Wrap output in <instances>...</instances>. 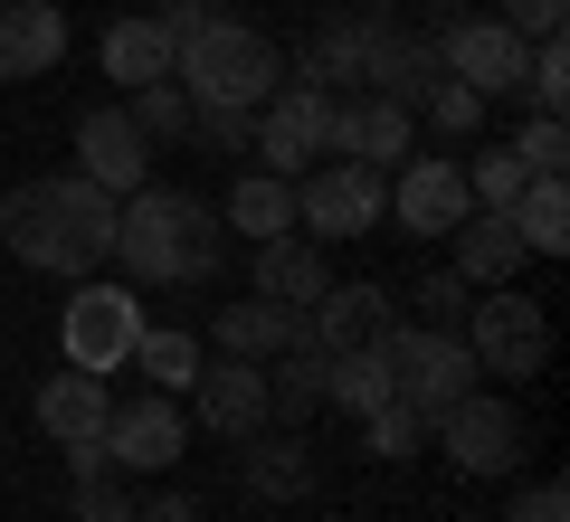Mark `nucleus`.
I'll list each match as a JSON object with an SVG mask.
<instances>
[{
    "label": "nucleus",
    "instance_id": "obj_1",
    "mask_svg": "<svg viewBox=\"0 0 570 522\" xmlns=\"http://www.w3.org/2000/svg\"><path fill=\"white\" fill-rule=\"evenodd\" d=\"M0 247L39 276H96L115 257V190H96L86 171H48V181H20L0 200Z\"/></svg>",
    "mask_w": 570,
    "mask_h": 522
},
{
    "label": "nucleus",
    "instance_id": "obj_2",
    "mask_svg": "<svg viewBox=\"0 0 570 522\" xmlns=\"http://www.w3.org/2000/svg\"><path fill=\"white\" fill-rule=\"evenodd\" d=\"M115 257L134 266V285H209L219 257H228V238H219L200 190L142 181L134 200H115Z\"/></svg>",
    "mask_w": 570,
    "mask_h": 522
},
{
    "label": "nucleus",
    "instance_id": "obj_3",
    "mask_svg": "<svg viewBox=\"0 0 570 522\" xmlns=\"http://www.w3.org/2000/svg\"><path fill=\"white\" fill-rule=\"evenodd\" d=\"M171 86H181L190 105L257 115V105L285 86V58H276V39H266V29H247V20H209V29H190V39H181Z\"/></svg>",
    "mask_w": 570,
    "mask_h": 522
},
{
    "label": "nucleus",
    "instance_id": "obj_4",
    "mask_svg": "<svg viewBox=\"0 0 570 522\" xmlns=\"http://www.w3.org/2000/svg\"><path fill=\"white\" fill-rule=\"evenodd\" d=\"M456 333L475 352V381H542L551 371V314L532 295H513V285H485Z\"/></svg>",
    "mask_w": 570,
    "mask_h": 522
},
{
    "label": "nucleus",
    "instance_id": "obj_5",
    "mask_svg": "<svg viewBox=\"0 0 570 522\" xmlns=\"http://www.w3.org/2000/svg\"><path fill=\"white\" fill-rule=\"evenodd\" d=\"M142 342V304L134 285H105V276H77V295L58 304V362L96 371V381H115L124 362H134Z\"/></svg>",
    "mask_w": 570,
    "mask_h": 522
},
{
    "label": "nucleus",
    "instance_id": "obj_6",
    "mask_svg": "<svg viewBox=\"0 0 570 522\" xmlns=\"http://www.w3.org/2000/svg\"><path fill=\"white\" fill-rule=\"evenodd\" d=\"M381 352H390V390H400L419 418H438V408H456L475 390V352H466V333H448V323H390Z\"/></svg>",
    "mask_w": 570,
    "mask_h": 522
},
{
    "label": "nucleus",
    "instance_id": "obj_7",
    "mask_svg": "<svg viewBox=\"0 0 570 522\" xmlns=\"http://www.w3.org/2000/svg\"><path fill=\"white\" fill-rule=\"evenodd\" d=\"M381 219H390V171H362V161H314V171H295V228L314 247L371 238Z\"/></svg>",
    "mask_w": 570,
    "mask_h": 522
},
{
    "label": "nucleus",
    "instance_id": "obj_8",
    "mask_svg": "<svg viewBox=\"0 0 570 522\" xmlns=\"http://www.w3.org/2000/svg\"><path fill=\"white\" fill-rule=\"evenodd\" d=\"M428 437H438V456H448L456 475H513V456H523V408H513L504 390L475 381L456 408L428 418Z\"/></svg>",
    "mask_w": 570,
    "mask_h": 522
},
{
    "label": "nucleus",
    "instance_id": "obj_9",
    "mask_svg": "<svg viewBox=\"0 0 570 522\" xmlns=\"http://www.w3.org/2000/svg\"><path fill=\"white\" fill-rule=\"evenodd\" d=\"M523 58H532V39H513L494 10H448V20H438V67H448L466 96H485V105H504L513 86H523Z\"/></svg>",
    "mask_w": 570,
    "mask_h": 522
},
{
    "label": "nucleus",
    "instance_id": "obj_10",
    "mask_svg": "<svg viewBox=\"0 0 570 522\" xmlns=\"http://www.w3.org/2000/svg\"><path fill=\"white\" fill-rule=\"evenodd\" d=\"M324 134H333V96L324 86H305V77H285L276 96L257 105V171H276V181H295V171H314L324 161Z\"/></svg>",
    "mask_w": 570,
    "mask_h": 522
},
{
    "label": "nucleus",
    "instance_id": "obj_11",
    "mask_svg": "<svg viewBox=\"0 0 570 522\" xmlns=\"http://www.w3.org/2000/svg\"><path fill=\"white\" fill-rule=\"evenodd\" d=\"M181 446H190V408L171 390H142V400L105 408V456H115V475H171Z\"/></svg>",
    "mask_w": 570,
    "mask_h": 522
},
{
    "label": "nucleus",
    "instance_id": "obj_12",
    "mask_svg": "<svg viewBox=\"0 0 570 522\" xmlns=\"http://www.w3.org/2000/svg\"><path fill=\"white\" fill-rule=\"evenodd\" d=\"M409 142H419V115H409V105L371 96V86L333 96V134H324V152H333V161H362V171H400Z\"/></svg>",
    "mask_w": 570,
    "mask_h": 522
},
{
    "label": "nucleus",
    "instance_id": "obj_13",
    "mask_svg": "<svg viewBox=\"0 0 570 522\" xmlns=\"http://www.w3.org/2000/svg\"><path fill=\"white\" fill-rule=\"evenodd\" d=\"M466 209H475L466 171H456L448 152H409L400 171H390V228H400V238H448Z\"/></svg>",
    "mask_w": 570,
    "mask_h": 522
},
{
    "label": "nucleus",
    "instance_id": "obj_14",
    "mask_svg": "<svg viewBox=\"0 0 570 522\" xmlns=\"http://www.w3.org/2000/svg\"><path fill=\"white\" fill-rule=\"evenodd\" d=\"M77 171L96 190H115V200H134V190L153 181V142H142V124L124 115V105H96V115L77 124Z\"/></svg>",
    "mask_w": 570,
    "mask_h": 522
},
{
    "label": "nucleus",
    "instance_id": "obj_15",
    "mask_svg": "<svg viewBox=\"0 0 570 522\" xmlns=\"http://www.w3.org/2000/svg\"><path fill=\"white\" fill-rule=\"evenodd\" d=\"M190 400H200V427L209 437H257L266 418V362H238V352H209L200 381H190Z\"/></svg>",
    "mask_w": 570,
    "mask_h": 522
},
{
    "label": "nucleus",
    "instance_id": "obj_16",
    "mask_svg": "<svg viewBox=\"0 0 570 522\" xmlns=\"http://www.w3.org/2000/svg\"><path fill=\"white\" fill-rule=\"evenodd\" d=\"M67 58V10L58 0H0V86L58 77Z\"/></svg>",
    "mask_w": 570,
    "mask_h": 522
},
{
    "label": "nucleus",
    "instance_id": "obj_17",
    "mask_svg": "<svg viewBox=\"0 0 570 522\" xmlns=\"http://www.w3.org/2000/svg\"><path fill=\"white\" fill-rule=\"evenodd\" d=\"M305 323H314V352H362V342H381L390 323H400V295L390 285H324V295L305 304Z\"/></svg>",
    "mask_w": 570,
    "mask_h": 522
},
{
    "label": "nucleus",
    "instance_id": "obj_18",
    "mask_svg": "<svg viewBox=\"0 0 570 522\" xmlns=\"http://www.w3.org/2000/svg\"><path fill=\"white\" fill-rule=\"evenodd\" d=\"M209 342L238 352V362H276V352H295V342H314V323H305V304L247 295V304H219V314H209Z\"/></svg>",
    "mask_w": 570,
    "mask_h": 522
},
{
    "label": "nucleus",
    "instance_id": "obj_19",
    "mask_svg": "<svg viewBox=\"0 0 570 522\" xmlns=\"http://www.w3.org/2000/svg\"><path fill=\"white\" fill-rule=\"evenodd\" d=\"M247 456H238V484L257 503H305L314 494V446H305V427H257V437H238Z\"/></svg>",
    "mask_w": 570,
    "mask_h": 522
},
{
    "label": "nucleus",
    "instance_id": "obj_20",
    "mask_svg": "<svg viewBox=\"0 0 570 522\" xmlns=\"http://www.w3.org/2000/svg\"><path fill=\"white\" fill-rule=\"evenodd\" d=\"M29 408H39V427H48L58 446H86V437H105V408H115V390H105L96 371L58 362V371L39 381V400H29Z\"/></svg>",
    "mask_w": 570,
    "mask_h": 522
},
{
    "label": "nucleus",
    "instance_id": "obj_21",
    "mask_svg": "<svg viewBox=\"0 0 570 522\" xmlns=\"http://www.w3.org/2000/svg\"><path fill=\"white\" fill-rule=\"evenodd\" d=\"M448 266L485 295V285H513V266H523V238H513L504 209H466V219L448 228Z\"/></svg>",
    "mask_w": 570,
    "mask_h": 522
},
{
    "label": "nucleus",
    "instance_id": "obj_22",
    "mask_svg": "<svg viewBox=\"0 0 570 522\" xmlns=\"http://www.w3.org/2000/svg\"><path fill=\"white\" fill-rule=\"evenodd\" d=\"M247 276H257L266 304H314V295L333 285V266H324V247H314V238H295V228H285V238L257 247V266H247Z\"/></svg>",
    "mask_w": 570,
    "mask_h": 522
},
{
    "label": "nucleus",
    "instance_id": "obj_23",
    "mask_svg": "<svg viewBox=\"0 0 570 522\" xmlns=\"http://www.w3.org/2000/svg\"><path fill=\"white\" fill-rule=\"evenodd\" d=\"M171 58H181V39H171L163 20H115L105 29V77H115L124 96H134V86H163Z\"/></svg>",
    "mask_w": 570,
    "mask_h": 522
},
{
    "label": "nucleus",
    "instance_id": "obj_24",
    "mask_svg": "<svg viewBox=\"0 0 570 522\" xmlns=\"http://www.w3.org/2000/svg\"><path fill=\"white\" fill-rule=\"evenodd\" d=\"M381 400H400V390H390V352H381V342H362V352H324V408L371 418Z\"/></svg>",
    "mask_w": 570,
    "mask_h": 522
},
{
    "label": "nucleus",
    "instance_id": "obj_25",
    "mask_svg": "<svg viewBox=\"0 0 570 522\" xmlns=\"http://www.w3.org/2000/svg\"><path fill=\"white\" fill-rule=\"evenodd\" d=\"M295 77L324 86V96H352V86H362V10H333V20L314 29V48L295 58Z\"/></svg>",
    "mask_w": 570,
    "mask_h": 522
},
{
    "label": "nucleus",
    "instance_id": "obj_26",
    "mask_svg": "<svg viewBox=\"0 0 570 522\" xmlns=\"http://www.w3.org/2000/svg\"><path fill=\"white\" fill-rule=\"evenodd\" d=\"M219 228H238L247 247H266V238H285V228H295V181H276V171H247V181L228 190V209H219Z\"/></svg>",
    "mask_w": 570,
    "mask_h": 522
},
{
    "label": "nucleus",
    "instance_id": "obj_27",
    "mask_svg": "<svg viewBox=\"0 0 570 522\" xmlns=\"http://www.w3.org/2000/svg\"><path fill=\"white\" fill-rule=\"evenodd\" d=\"M314 408H324V352L295 342V352L266 362V418H276V427H305Z\"/></svg>",
    "mask_w": 570,
    "mask_h": 522
},
{
    "label": "nucleus",
    "instance_id": "obj_28",
    "mask_svg": "<svg viewBox=\"0 0 570 522\" xmlns=\"http://www.w3.org/2000/svg\"><path fill=\"white\" fill-rule=\"evenodd\" d=\"M504 219H513V238H523V257H561V247H570V190H561V171L523 181V200H513Z\"/></svg>",
    "mask_w": 570,
    "mask_h": 522
},
{
    "label": "nucleus",
    "instance_id": "obj_29",
    "mask_svg": "<svg viewBox=\"0 0 570 522\" xmlns=\"http://www.w3.org/2000/svg\"><path fill=\"white\" fill-rule=\"evenodd\" d=\"M124 371H142L153 390H171V400H181V390L200 381V342L171 333V323H142V342H134V362H124Z\"/></svg>",
    "mask_w": 570,
    "mask_h": 522
},
{
    "label": "nucleus",
    "instance_id": "obj_30",
    "mask_svg": "<svg viewBox=\"0 0 570 522\" xmlns=\"http://www.w3.org/2000/svg\"><path fill=\"white\" fill-rule=\"evenodd\" d=\"M513 96H523L532 115H561V105H570V48H561V29H551V39H532L523 86H513Z\"/></svg>",
    "mask_w": 570,
    "mask_h": 522
},
{
    "label": "nucleus",
    "instance_id": "obj_31",
    "mask_svg": "<svg viewBox=\"0 0 570 522\" xmlns=\"http://www.w3.org/2000/svg\"><path fill=\"white\" fill-rule=\"evenodd\" d=\"M124 115L142 124V142H181V134H190V115H200V105H190L181 86L163 77V86H134V105H124Z\"/></svg>",
    "mask_w": 570,
    "mask_h": 522
},
{
    "label": "nucleus",
    "instance_id": "obj_32",
    "mask_svg": "<svg viewBox=\"0 0 570 522\" xmlns=\"http://www.w3.org/2000/svg\"><path fill=\"white\" fill-rule=\"evenodd\" d=\"M456 171H466V200H475V209H513V200H523V181H532L523 161H513V142H504V152L456 161Z\"/></svg>",
    "mask_w": 570,
    "mask_h": 522
},
{
    "label": "nucleus",
    "instance_id": "obj_33",
    "mask_svg": "<svg viewBox=\"0 0 570 522\" xmlns=\"http://www.w3.org/2000/svg\"><path fill=\"white\" fill-rule=\"evenodd\" d=\"M67 522H134V475H77V494H67Z\"/></svg>",
    "mask_w": 570,
    "mask_h": 522
},
{
    "label": "nucleus",
    "instance_id": "obj_34",
    "mask_svg": "<svg viewBox=\"0 0 570 522\" xmlns=\"http://www.w3.org/2000/svg\"><path fill=\"white\" fill-rule=\"evenodd\" d=\"M362 437H371V456H419V446H428V418H419L409 400H381V408L362 418Z\"/></svg>",
    "mask_w": 570,
    "mask_h": 522
},
{
    "label": "nucleus",
    "instance_id": "obj_35",
    "mask_svg": "<svg viewBox=\"0 0 570 522\" xmlns=\"http://www.w3.org/2000/svg\"><path fill=\"white\" fill-rule=\"evenodd\" d=\"M409 304H419V323H448V333H456V323H466V304H475V285L456 276V266H438V276L409 285Z\"/></svg>",
    "mask_w": 570,
    "mask_h": 522
},
{
    "label": "nucleus",
    "instance_id": "obj_36",
    "mask_svg": "<svg viewBox=\"0 0 570 522\" xmlns=\"http://www.w3.org/2000/svg\"><path fill=\"white\" fill-rule=\"evenodd\" d=\"M513 161H523L532 181H542V171H570V134H561V115H532L523 134H513Z\"/></svg>",
    "mask_w": 570,
    "mask_h": 522
},
{
    "label": "nucleus",
    "instance_id": "obj_37",
    "mask_svg": "<svg viewBox=\"0 0 570 522\" xmlns=\"http://www.w3.org/2000/svg\"><path fill=\"white\" fill-rule=\"evenodd\" d=\"M419 115L438 124V134H475V124H485V96H466L456 77H438V86H428V105H419Z\"/></svg>",
    "mask_w": 570,
    "mask_h": 522
},
{
    "label": "nucleus",
    "instance_id": "obj_38",
    "mask_svg": "<svg viewBox=\"0 0 570 522\" xmlns=\"http://www.w3.org/2000/svg\"><path fill=\"white\" fill-rule=\"evenodd\" d=\"M190 134H200L209 152H247V142H257V115H228V105H200V115H190Z\"/></svg>",
    "mask_w": 570,
    "mask_h": 522
},
{
    "label": "nucleus",
    "instance_id": "obj_39",
    "mask_svg": "<svg viewBox=\"0 0 570 522\" xmlns=\"http://www.w3.org/2000/svg\"><path fill=\"white\" fill-rule=\"evenodd\" d=\"M494 20H504L513 39H551V29L570 20V0H494Z\"/></svg>",
    "mask_w": 570,
    "mask_h": 522
},
{
    "label": "nucleus",
    "instance_id": "obj_40",
    "mask_svg": "<svg viewBox=\"0 0 570 522\" xmlns=\"http://www.w3.org/2000/svg\"><path fill=\"white\" fill-rule=\"evenodd\" d=\"M504 522H570V494H561V475L523 484V494H513V513H504Z\"/></svg>",
    "mask_w": 570,
    "mask_h": 522
},
{
    "label": "nucleus",
    "instance_id": "obj_41",
    "mask_svg": "<svg viewBox=\"0 0 570 522\" xmlns=\"http://www.w3.org/2000/svg\"><path fill=\"white\" fill-rule=\"evenodd\" d=\"M142 20H163L171 39H190V29H209V20H219V10H209V0H153Z\"/></svg>",
    "mask_w": 570,
    "mask_h": 522
},
{
    "label": "nucleus",
    "instance_id": "obj_42",
    "mask_svg": "<svg viewBox=\"0 0 570 522\" xmlns=\"http://www.w3.org/2000/svg\"><path fill=\"white\" fill-rule=\"evenodd\" d=\"M134 522H200V503L190 494H153V503H134Z\"/></svg>",
    "mask_w": 570,
    "mask_h": 522
},
{
    "label": "nucleus",
    "instance_id": "obj_43",
    "mask_svg": "<svg viewBox=\"0 0 570 522\" xmlns=\"http://www.w3.org/2000/svg\"><path fill=\"white\" fill-rule=\"evenodd\" d=\"M419 10H438V20H448V10H466V0H419Z\"/></svg>",
    "mask_w": 570,
    "mask_h": 522
}]
</instances>
